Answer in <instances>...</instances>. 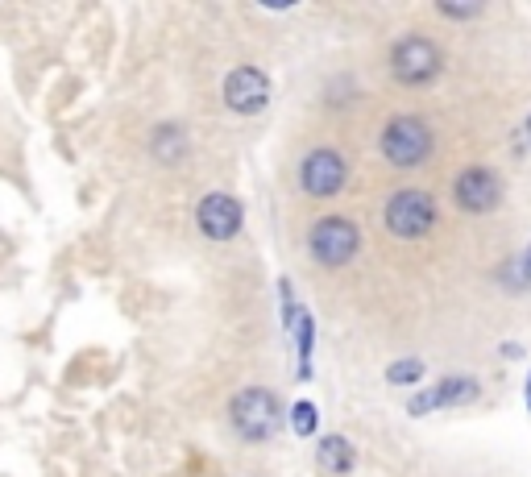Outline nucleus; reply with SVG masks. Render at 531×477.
Returning <instances> with one entry per match:
<instances>
[{"instance_id": "nucleus-14", "label": "nucleus", "mask_w": 531, "mask_h": 477, "mask_svg": "<svg viewBox=\"0 0 531 477\" xmlns=\"http://www.w3.org/2000/svg\"><path fill=\"white\" fill-rule=\"evenodd\" d=\"M316 424H320V415H316V407L307 403V399H299L295 407H291V428L299 432V436H312L316 432Z\"/></svg>"}, {"instance_id": "nucleus-6", "label": "nucleus", "mask_w": 531, "mask_h": 477, "mask_svg": "<svg viewBox=\"0 0 531 477\" xmlns=\"http://www.w3.org/2000/svg\"><path fill=\"white\" fill-rule=\"evenodd\" d=\"M225 104L241 117H258L270 104V79L258 67H233L225 75Z\"/></svg>"}, {"instance_id": "nucleus-2", "label": "nucleus", "mask_w": 531, "mask_h": 477, "mask_svg": "<svg viewBox=\"0 0 531 477\" xmlns=\"http://www.w3.org/2000/svg\"><path fill=\"white\" fill-rule=\"evenodd\" d=\"M382 154L390 166H399V171H411L419 166L428 154H432V133L424 121L415 117H395L386 129H382Z\"/></svg>"}, {"instance_id": "nucleus-13", "label": "nucleus", "mask_w": 531, "mask_h": 477, "mask_svg": "<svg viewBox=\"0 0 531 477\" xmlns=\"http://www.w3.org/2000/svg\"><path fill=\"white\" fill-rule=\"evenodd\" d=\"M419 378H424V361L419 357H403L386 370V382H395V386H407V382H419Z\"/></svg>"}, {"instance_id": "nucleus-7", "label": "nucleus", "mask_w": 531, "mask_h": 477, "mask_svg": "<svg viewBox=\"0 0 531 477\" xmlns=\"http://www.w3.org/2000/svg\"><path fill=\"white\" fill-rule=\"evenodd\" d=\"M299 179H303V191H307V195H316V200H328V195H337V191L345 187L349 166H345V158H341L337 150H312V154L303 158Z\"/></svg>"}, {"instance_id": "nucleus-19", "label": "nucleus", "mask_w": 531, "mask_h": 477, "mask_svg": "<svg viewBox=\"0 0 531 477\" xmlns=\"http://www.w3.org/2000/svg\"><path fill=\"white\" fill-rule=\"evenodd\" d=\"M527 133H531V121H527Z\"/></svg>"}, {"instance_id": "nucleus-12", "label": "nucleus", "mask_w": 531, "mask_h": 477, "mask_svg": "<svg viewBox=\"0 0 531 477\" xmlns=\"http://www.w3.org/2000/svg\"><path fill=\"white\" fill-rule=\"evenodd\" d=\"M436 399L440 407H449V403H469V399H478V382L473 378H444L436 386Z\"/></svg>"}, {"instance_id": "nucleus-11", "label": "nucleus", "mask_w": 531, "mask_h": 477, "mask_svg": "<svg viewBox=\"0 0 531 477\" xmlns=\"http://www.w3.org/2000/svg\"><path fill=\"white\" fill-rule=\"evenodd\" d=\"M316 461L324 469H332V473H349L353 469V444L345 436H324L316 444Z\"/></svg>"}, {"instance_id": "nucleus-16", "label": "nucleus", "mask_w": 531, "mask_h": 477, "mask_svg": "<svg viewBox=\"0 0 531 477\" xmlns=\"http://www.w3.org/2000/svg\"><path fill=\"white\" fill-rule=\"evenodd\" d=\"M440 13L444 17H478L482 5H449V0H440Z\"/></svg>"}, {"instance_id": "nucleus-3", "label": "nucleus", "mask_w": 531, "mask_h": 477, "mask_svg": "<svg viewBox=\"0 0 531 477\" xmlns=\"http://www.w3.org/2000/svg\"><path fill=\"white\" fill-rule=\"evenodd\" d=\"M307 245H312V258L320 266H345L353 254H357V245H361V233H357V224L345 220V216H324L312 224V233H307Z\"/></svg>"}, {"instance_id": "nucleus-18", "label": "nucleus", "mask_w": 531, "mask_h": 477, "mask_svg": "<svg viewBox=\"0 0 531 477\" xmlns=\"http://www.w3.org/2000/svg\"><path fill=\"white\" fill-rule=\"evenodd\" d=\"M527 407H531V378H527Z\"/></svg>"}, {"instance_id": "nucleus-10", "label": "nucleus", "mask_w": 531, "mask_h": 477, "mask_svg": "<svg viewBox=\"0 0 531 477\" xmlns=\"http://www.w3.org/2000/svg\"><path fill=\"white\" fill-rule=\"evenodd\" d=\"M187 133H183V125H158L154 129V137H150V154L158 158V162H166V166H179L183 158H187Z\"/></svg>"}, {"instance_id": "nucleus-5", "label": "nucleus", "mask_w": 531, "mask_h": 477, "mask_svg": "<svg viewBox=\"0 0 531 477\" xmlns=\"http://www.w3.org/2000/svg\"><path fill=\"white\" fill-rule=\"evenodd\" d=\"M440 67H444V59L428 38H403L395 50H390V71H395L399 83H411V88L436 79Z\"/></svg>"}, {"instance_id": "nucleus-8", "label": "nucleus", "mask_w": 531, "mask_h": 477, "mask_svg": "<svg viewBox=\"0 0 531 477\" xmlns=\"http://www.w3.org/2000/svg\"><path fill=\"white\" fill-rule=\"evenodd\" d=\"M241 220H245L241 204L233 200V195H225V191L204 195V200H200V212H195V224H200V233H204L208 241H233V237L241 233Z\"/></svg>"}, {"instance_id": "nucleus-15", "label": "nucleus", "mask_w": 531, "mask_h": 477, "mask_svg": "<svg viewBox=\"0 0 531 477\" xmlns=\"http://www.w3.org/2000/svg\"><path fill=\"white\" fill-rule=\"evenodd\" d=\"M436 407H440L436 390H424V395H415V399L407 403V411H411V415H428V411H436Z\"/></svg>"}, {"instance_id": "nucleus-9", "label": "nucleus", "mask_w": 531, "mask_h": 477, "mask_svg": "<svg viewBox=\"0 0 531 477\" xmlns=\"http://www.w3.org/2000/svg\"><path fill=\"white\" fill-rule=\"evenodd\" d=\"M453 195H457V204L465 212H490L502 200V187H498V179L486 171V166H469V171L457 179Z\"/></svg>"}, {"instance_id": "nucleus-4", "label": "nucleus", "mask_w": 531, "mask_h": 477, "mask_svg": "<svg viewBox=\"0 0 531 477\" xmlns=\"http://www.w3.org/2000/svg\"><path fill=\"white\" fill-rule=\"evenodd\" d=\"M432 224H436V204H432L428 191H399V195H390L386 229L395 233V237L415 241V237H424Z\"/></svg>"}, {"instance_id": "nucleus-17", "label": "nucleus", "mask_w": 531, "mask_h": 477, "mask_svg": "<svg viewBox=\"0 0 531 477\" xmlns=\"http://www.w3.org/2000/svg\"><path fill=\"white\" fill-rule=\"evenodd\" d=\"M523 278H531V254H527V270H523Z\"/></svg>"}, {"instance_id": "nucleus-1", "label": "nucleus", "mask_w": 531, "mask_h": 477, "mask_svg": "<svg viewBox=\"0 0 531 477\" xmlns=\"http://www.w3.org/2000/svg\"><path fill=\"white\" fill-rule=\"evenodd\" d=\"M229 419L241 432V440L258 444V440H270L278 432V424H283V403H278V395L266 386H245L229 403Z\"/></svg>"}]
</instances>
